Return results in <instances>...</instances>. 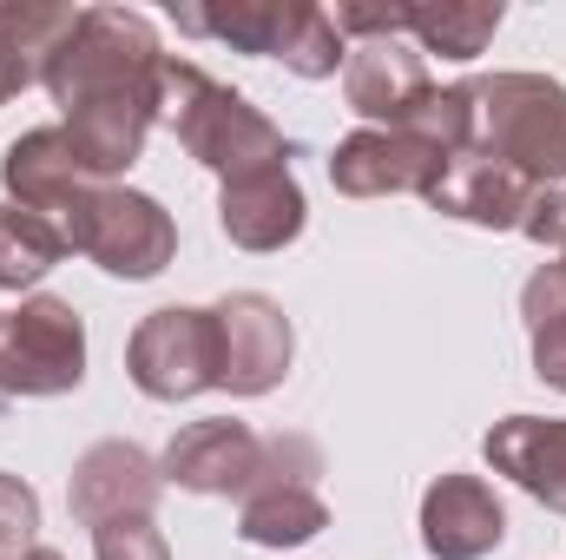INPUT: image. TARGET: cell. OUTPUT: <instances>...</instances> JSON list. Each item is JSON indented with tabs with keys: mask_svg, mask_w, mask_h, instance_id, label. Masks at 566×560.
<instances>
[{
	"mask_svg": "<svg viewBox=\"0 0 566 560\" xmlns=\"http://www.w3.org/2000/svg\"><path fill=\"white\" fill-rule=\"evenodd\" d=\"M46 93L66 113V139L86 158L93 178L126 172L145 152V133L165 100V53L126 7H80L73 33L46 66Z\"/></svg>",
	"mask_w": 566,
	"mask_h": 560,
	"instance_id": "1",
	"label": "cell"
},
{
	"mask_svg": "<svg viewBox=\"0 0 566 560\" xmlns=\"http://www.w3.org/2000/svg\"><path fill=\"white\" fill-rule=\"evenodd\" d=\"M158 120L178 133V145L211 165L218 178H244V172H264L283 165L290 145L283 133L231 86H218L211 73H198L191 60H165V100H158Z\"/></svg>",
	"mask_w": 566,
	"mask_h": 560,
	"instance_id": "2",
	"label": "cell"
},
{
	"mask_svg": "<svg viewBox=\"0 0 566 560\" xmlns=\"http://www.w3.org/2000/svg\"><path fill=\"white\" fill-rule=\"evenodd\" d=\"M474 152L514 165L541 191L566 178V86L541 73L474 80Z\"/></svg>",
	"mask_w": 566,
	"mask_h": 560,
	"instance_id": "3",
	"label": "cell"
},
{
	"mask_svg": "<svg viewBox=\"0 0 566 560\" xmlns=\"http://www.w3.org/2000/svg\"><path fill=\"white\" fill-rule=\"evenodd\" d=\"M171 20L185 33H205V40H224L238 53H264L283 60L290 73L303 80H329L343 60H349V40L336 33L329 7H310V0H224V7H171Z\"/></svg>",
	"mask_w": 566,
	"mask_h": 560,
	"instance_id": "4",
	"label": "cell"
},
{
	"mask_svg": "<svg viewBox=\"0 0 566 560\" xmlns=\"http://www.w3.org/2000/svg\"><path fill=\"white\" fill-rule=\"evenodd\" d=\"M60 238H66V251H80L99 271L133 278V283L158 278L171 265V251H178V231H171L165 205L145 198V191H126V185H86L66 205Z\"/></svg>",
	"mask_w": 566,
	"mask_h": 560,
	"instance_id": "5",
	"label": "cell"
},
{
	"mask_svg": "<svg viewBox=\"0 0 566 560\" xmlns=\"http://www.w3.org/2000/svg\"><path fill=\"white\" fill-rule=\"evenodd\" d=\"M86 376V323L60 297H27L0 310V390L7 396H66Z\"/></svg>",
	"mask_w": 566,
	"mask_h": 560,
	"instance_id": "6",
	"label": "cell"
},
{
	"mask_svg": "<svg viewBox=\"0 0 566 560\" xmlns=\"http://www.w3.org/2000/svg\"><path fill=\"white\" fill-rule=\"evenodd\" d=\"M316 475H323L316 448H310L303 435H277V442L264 448L258 488H251L244 508H238V535H244L251 548H303L310 535H323V528H329V508H323V495H316Z\"/></svg>",
	"mask_w": 566,
	"mask_h": 560,
	"instance_id": "7",
	"label": "cell"
},
{
	"mask_svg": "<svg viewBox=\"0 0 566 560\" xmlns=\"http://www.w3.org/2000/svg\"><path fill=\"white\" fill-rule=\"evenodd\" d=\"M126 370H133V383H139L145 396H158V403H185L198 390H218V317L191 310V303L151 310L133 330Z\"/></svg>",
	"mask_w": 566,
	"mask_h": 560,
	"instance_id": "8",
	"label": "cell"
},
{
	"mask_svg": "<svg viewBox=\"0 0 566 560\" xmlns=\"http://www.w3.org/2000/svg\"><path fill=\"white\" fill-rule=\"evenodd\" d=\"M218 390L231 396H264L290 370V317L264 290H238L218 310Z\"/></svg>",
	"mask_w": 566,
	"mask_h": 560,
	"instance_id": "9",
	"label": "cell"
},
{
	"mask_svg": "<svg viewBox=\"0 0 566 560\" xmlns=\"http://www.w3.org/2000/svg\"><path fill=\"white\" fill-rule=\"evenodd\" d=\"M264 448H271L264 435H251L244 422H231V416L191 422V428L171 435L158 475L191 488V495H238L244 501L258 488V475H264Z\"/></svg>",
	"mask_w": 566,
	"mask_h": 560,
	"instance_id": "10",
	"label": "cell"
},
{
	"mask_svg": "<svg viewBox=\"0 0 566 560\" xmlns=\"http://www.w3.org/2000/svg\"><path fill=\"white\" fill-rule=\"evenodd\" d=\"M158 508V462L133 442H99L73 462V515L99 535L113 521H151Z\"/></svg>",
	"mask_w": 566,
	"mask_h": 560,
	"instance_id": "11",
	"label": "cell"
},
{
	"mask_svg": "<svg viewBox=\"0 0 566 560\" xmlns=\"http://www.w3.org/2000/svg\"><path fill=\"white\" fill-rule=\"evenodd\" d=\"M534 178H521L514 165H501V158H488V152H454L448 165H441V178L428 185L422 198L434 211H448V218H461V225H488V231H521V218H527V205H534Z\"/></svg>",
	"mask_w": 566,
	"mask_h": 560,
	"instance_id": "12",
	"label": "cell"
},
{
	"mask_svg": "<svg viewBox=\"0 0 566 560\" xmlns=\"http://www.w3.org/2000/svg\"><path fill=\"white\" fill-rule=\"evenodd\" d=\"M0 185H7V198H13L20 211H40V218L60 225L66 205H73L86 185H106V178L86 172V158H80L73 139H66V126H40V133H20V139L7 145Z\"/></svg>",
	"mask_w": 566,
	"mask_h": 560,
	"instance_id": "13",
	"label": "cell"
},
{
	"mask_svg": "<svg viewBox=\"0 0 566 560\" xmlns=\"http://www.w3.org/2000/svg\"><path fill=\"white\" fill-rule=\"evenodd\" d=\"M441 152L416 145L396 126H369V133H349L329 158V185L349 191V198H389V191H428L441 178Z\"/></svg>",
	"mask_w": 566,
	"mask_h": 560,
	"instance_id": "14",
	"label": "cell"
},
{
	"mask_svg": "<svg viewBox=\"0 0 566 560\" xmlns=\"http://www.w3.org/2000/svg\"><path fill=\"white\" fill-rule=\"evenodd\" d=\"M507 508L481 475H441L422 495V548L434 560H481L501 548Z\"/></svg>",
	"mask_w": 566,
	"mask_h": 560,
	"instance_id": "15",
	"label": "cell"
},
{
	"mask_svg": "<svg viewBox=\"0 0 566 560\" xmlns=\"http://www.w3.org/2000/svg\"><path fill=\"white\" fill-rule=\"evenodd\" d=\"M218 218H224L231 245H244V251H283L303 231V185L290 178V165H264V172L224 178Z\"/></svg>",
	"mask_w": 566,
	"mask_h": 560,
	"instance_id": "16",
	"label": "cell"
},
{
	"mask_svg": "<svg viewBox=\"0 0 566 560\" xmlns=\"http://www.w3.org/2000/svg\"><path fill=\"white\" fill-rule=\"evenodd\" d=\"M428 86V66H422V46L409 40H363L349 46V66H343V93L363 120L376 126H402V113L422 100Z\"/></svg>",
	"mask_w": 566,
	"mask_h": 560,
	"instance_id": "17",
	"label": "cell"
},
{
	"mask_svg": "<svg viewBox=\"0 0 566 560\" xmlns=\"http://www.w3.org/2000/svg\"><path fill=\"white\" fill-rule=\"evenodd\" d=\"M481 455L494 462V475L521 481L534 501L566 515V416H507L488 428Z\"/></svg>",
	"mask_w": 566,
	"mask_h": 560,
	"instance_id": "18",
	"label": "cell"
},
{
	"mask_svg": "<svg viewBox=\"0 0 566 560\" xmlns=\"http://www.w3.org/2000/svg\"><path fill=\"white\" fill-rule=\"evenodd\" d=\"M73 7H40V0H0V100L27 93L46 80L60 40L73 33Z\"/></svg>",
	"mask_w": 566,
	"mask_h": 560,
	"instance_id": "19",
	"label": "cell"
},
{
	"mask_svg": "<svg viewBox=\"0 0 566 560\" xmlns=\"http://www.w3.org/2000/svg\"><path fill=\"white\" fill-rule=\"evenodd\" d=\"M521 317H527V336H534V376L566 390V265H547V271L527 278Z\"/></svg>",
	"mask_w": 566,
	"mask_h": 560,
	"instance_id": "20",
	"label": "cell"
},
{
	"mask_svg": "<svg viewBox=\"0 0 566 560\" xmlns=\"http://www.w3.org/2000/svg\"><path fill=\"white\" fill-rule=\"evenodd\" d=\"M60 258H66V238H60L53 218L0 205V290H20V283L46 278Z\"/></svg>",
	"mask_w": 566,
	"mask_h": 560,
	"instance_id": "21",
	"label": "cell"
},
{
	"mask_svg": "<svg viewBox=\"0 0 566 560\" xmlns=\"http://www.w3.org/2000/svg\"><path fill=\"white\" fill-rule=\"evenodd\" d=\"M33 528H40V495L20 475H0V560L33 554Z\"/></svg>",
	"mask_w": 566,
	"mask_h": 560,
	"instance_id": "22",
	"label": "cell"
},
{
	"mask_svg": "<svg viewBox=\"0 0 566 560\" xmlns=\"http://www.w3.org/2000/svg\"><path fill=\"white\" fill-rule=\"evenodd\" d=\"M93 548H99V560H171L165 535L151 521H113L93 535Z\"/></svg>",
	"mask_w": 566,
	"mask_h": 560,
	"instance_id": "23",
	"label": "cell"
},
{
	"mask_svg": "<svg viewBox=\"0 0 566 560\" xmlns=\"http://www.w3.org/2000/svg\"><path fill=\"white\" fill-rule=\"evenodd\" d=\"M521 231H527L534 245H554V251H566V191H560V185L534 191V205H527Z\"/></svg>",
	"mask_w": 566,
	"mask_h": 560,
	"instance_id": "24",
	"label": "cell"
},
{
	"mask_svg": "<svg viewBox=\"0 0 566 560\" xmlns=\"http://www.w3.org/2000/svg\"><path fill=\"white\" fill-rule=\"evenodd\" d=\"M27 560H66V554H53V548H33V554H27Z\"/></svg>",
	"mask_w": 566,
	"mask_h": 560,
	"instance_id": "25",
	"label": "cell"
},
{
	"mask_svg": "<svg viewBox=\"0 0 566 560\" xmlns=\"http://www.w3.org/2000/svg\"><path fill=\"white\" fill-rule=\"evenodd\" d=\"M560 265H566V258H560Z\"/></svg>",
	"mask_w": 566,
	"mask_h": 560,
	"instance_id": "26",
	"label": "cell"
}]
</instances>
